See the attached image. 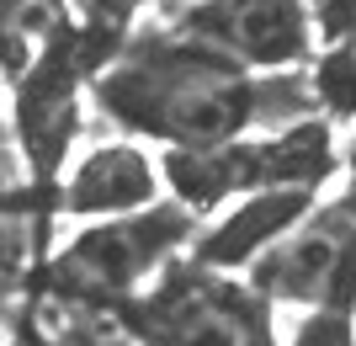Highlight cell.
Segmentation results:
<instances>
[{
    "mask_svg": "<svg viewBox=\"0 0 356 346\" xmlns=\"http://www.w3.org/2000/svg\"><path fill=\"white\" fill-rule=\"evenodd\" d=\"M282 80H250V70L223 59L170 22H149L122 38L112 59L96 70V107L112 123L154 139L165 150H197L250 134L277 118Z\"/></svg>",
    "mask_w": 356,
    "mask_h": 346,
    "instance_id": "cell-1",
    "label": "cell"
},
{
    "mask_svg": "<svg viewBox=\"0 0 356 346\" xmlns=\"http://www.w3.org/2000/svg\"><path fill=\"white\" fill-rule=\"evenodd\" d=\"M197 219L181 197L149 203L134 213H112L80 229L48 267V293L80 309H112L118 315L128 299H138L170 261L197 240Z\"/></svg>",
    "mask_w": 356,
    "mask_h": 346,
    "instance_id": "cell-2",
    "label": "cell"
},
{
    "mask_svg": "<svg viewBox=\"0 0 356 346\" xmlns=\"http://www.w3.org/2000/svg\"><path fill=\"white\" fill-rule=\"evenodd\" d=\"M134 346H277L271 299L239 272L170 261L154 283L118 309Z\"/></svg>",
    "mask_w": 356,
    "mask_h": 346,
    "instance_id": "cell-3",
    "label": "cell"
},
{
    "mask_svg": "<svg viewBox=\"0 0 356 346\" xmlns=\"http://www.w3.org/2000/svg\"><path fill=\"white\" fill-rule=\"evenodd\" d=\"M335 160V139L330 123L303 112L298 123L277 128L266 139H223V144H197V150H165L160 171L170 192L192 213H213L245 192H266V187H325Z\"/></svg>",
    "mask_w": 356,
    "mask_h": 346,
    "instance_id": "cell-4",
    "label": "cell"
},
{
    "mask_svg": "<svg viewBox=\"0 0 356 346\" xmlns=\"http://www.w3.org/2000/svg\"><path fill=\"white\" fill-rule=\"evenodd\" d=\"M250 283L271 304H356V187L314 203L282 240L250 267Z\"/></svg>",
    "mask_w": 356,
    "mask_h": 346,
    "instance_id": "cell-5",
    "label": "cell"
},
{
    "mask_svg": "<svg viewBox=\"0 0 356 346\" xmlns=\"http://www.w3.org/2000/svg\"><path fill=\"white\" fill-rule=\"evenodd\" d=\"M118 27H64L54 43L32 59V70L16 80V134L22 155L38 176H54L80 134V80L102 70V54L122 38H106Z\"/></svg>",
    "mask_w": 356,
    "mask_h": 346,
    "instance_id": "cell-6",
    "label": "cell"
},
{
    "mask_svg": "<svg viewBox=\"0 0 356 346\" xmlns=\"http://www.w3.org/2000/svg\"><path fill=\"white\" fill-rule=\"evenodd\" d=\"M176 32L218 48L223 59L245 70H298L314 48V11L309 0H181L160 11Z\"/></svg>",
    "mask_w": 356,
    "mask_h": 346,
    "instance_id": "cell-7",
    "label": "cell"
},
{
    "mask_svg": "<svg viewBox=\"0 0 356 346\" xmlns=\"http://www.w3.org/2000/svg\"><path fill=\"white\" fill-rule=\"evenodd\" d=\"M314 192L319 187H266V192L234 197V208L223 213L208 235L192 240V256L202 267H218V272H250L314 208Z\"/></svg>",
    "mask_w": 356,
    "mask_h": 346,
    "instance_id": "cell-8",
    "label": "cell"
},
{
    "mask_svg": "<svg viewBox=\"0 0 356 346\" xmlns=\"http://www.w3.org/2000/svg\"><path fill=\"white\" fill-rule=\"evenodd\" d=\"M160 176L165 171L149 160L138 144L112 139V144H90L64 176L59 208L70 219H112V213H134L160 203Z\"/></svg>",
    "mask_w": 356,
    "mask_h": 346,
    "instance_id": "cell-9",
    "label": "cell"
},
{
    "mask_svg": "<svg viewBox=\"0 0 356 346\" xmlns=\"http://www.w3.org/2000/svg\"><path fill=\"white\" fill-rule=\"evenodd\" d=\"M70 27L64 0H0V70L22 80L32 59Z\"/></svg>",
    "mask_w": 356,
    "mask_h": 346,
    "instance_id": "cell-10",
    "label": "cell"
},
{
    "mask_svg": "<svg viewBox=\"0 0 356 346\" xmlns=\"http://www.w3.org/2000/svg\"><path fill=\"white\" fill-rule=\"evenodd\" d=\"M309 96H314V112H325L335 123H356V32L351 38H335L319 54Z\"/></svg>",
    "mask_w": 356,
    "mask_h": 346,
    "instance_id": "cell-11",
    "label": "cell"
},
{
    "mask_svg": "<svg viewBox=\"0 0 356 346\" xmlns=\"http://www.w3.org/2000/svg\"><path fill=\"white\" fill-rule=\"evenodd\" d=\"M27 346H122V341H112L102 309H80V304L54 299L43 315L32 320Z\"/></svg>",
    "mask_w": 356,
    "mask_h": 346,
    "instance_id": "cell-12",
    "label": "cell"
},
{
    "mask_svg": "<svg viewBox=\"0 0 356 346\" xmlns=\"http://www.w3.org/2000/svg\"><path fill=\"white\" fill-rule=\"evenodd\" d=\"M287 346H356L351 304H314V309H303Z\"/></svg>",
    "mask_w": 356,
    "mask_h": 346,
    "instance_id": "cell-13",
    "label": "cell"
},
{
    "mask_svg": "<svg viewBox=\"0 0 356 346\" xmlns=\"http://www.w3.org/2000/svg\"><path fill=\"white\" fill-rule=\"evenodd\" d=\"M309 11H314V27L325 32V43L356 32V0H309Z\"/></svg>",
    "mask_w": 356,
    "mask_h": 346,
    "instance_id": "cell-14",
    "label": "cell"
},
{
    "mask_svg": "<svg viewBox=\"0 0 356 346\" xmlns=\"http://www.w3.org/2000/svg\"><path fill=\"white\" fill-rule=\"evenodd\" d=\"M346 171H351V187H356V139H351V150H346Z\"/></svg>",
    "mask_w": 356,
    "mask_h": 346,
    "instance_id": "cell-15",
    "label": "cell"
}]
</instances>
